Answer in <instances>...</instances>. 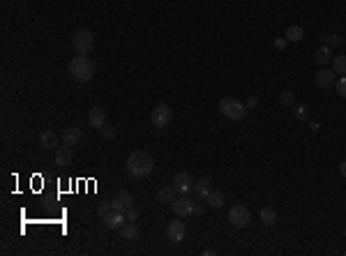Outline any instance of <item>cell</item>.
<instances>
[{
    "mask_svg": "<svg viewBox=\"0 0 346 256\" xmlns=\"http://www.w3.org/2000/svg\"><path fill=\"white\" fill-rule=\"evenodd\" d=\"M157 199H160L162 203H173L175 199H178V189L175 187H162L160 192H157Z\"/></svg>",
    "mask_w": 346,
    "mask_h": 256,
    "instance_id": "19",
    "label": "cell"
},
{
    "mask_svg": "<svg viewBox=\"0 0 346 256\" xmlns=\"http://www.w3.org/2000/svg\"><path fill=\"white\" fill-rule=\"evenodd\" d=\"M335 88H337V93H340V97H344V100H346V76H342L340 81L335 83Z\"/></svg>",
    "mask_w": 346,
    "mask_h": 256,
    "instance_id": "31",
    "label": "cell"
},
{
    "mask_svg": "<svg viewBox=\"0 0 346 256\" xmlns=\"http://www.w3.org/2000/svg\"><path fill=\"white\" fill-rule=\"evenodd\" d=\"M293 115H295V120H307V106L305 104H295L293 106Z\"/></svg>",
    "mask_w": 346,
    "mask_h": 256,
    "instance_id": "27",
    "label": "cell"
},
{
    "mask_svg": "<svg viewBox=\"0 0 346 256\" xmlns=\"http://www.w3.org/2000/svg\"><path fill=\"white\" fill-rule=\"evenodd\" d=\"M125 219L127 222H136V219H139V210L134 208V205H129V208L125 210Z\"/></svg>",
    "mask_w": 346,
    "mask_h": 256,
    "instance_id": "29",
    "label": "cell"
},
{
    "mask_svg": "<svg viewBox=\"0 0 346 256\" xmlns=\"http://www.w3.org/2000/svg\"><path fill=\"white\" fill-rule=\"evenodd\" d=\"M319 40L323 42L326 47H342V44H344V40H342L340 35H328V33H323Z\"/></svg>",
    "mask_w": 346,
    "mask_h": 256,
    "instance_id": "24",
    "label": "cell"
},
{
    "mask_svg": "<svg viewBox=\"0 0 346 256\" xmlns=\"http://www.w3.org/2000/svg\"><path fill=\"white\" fill-rule=\"evenodd\" d=\"M173 212L178 217H189L194 215V201H189V199H175V201L171 203Z\"/></svg>",
    "mask_w": 346,
    "mask_h": 256,
    "instance_id": "13",
    "label": "cell"
},
{
    "mask_svg": "<svg viewBox=\"0 0 346 256\" xmlns=\"http://www.w3.org/2000/svg\"><path fill=\"white\" fill-rule=\"evenodd\" d=\"M340 173L346 178V162H342V164H340Z\"/></svg>",
    "mask_w": 346,
    "mask_h": 256,
    "instance_id": "35",
    "label": "cell"
},
{
    "mask_svg": "<svg viewBox=\"0 0 346 256\" xmlns=\"http://www.w3.org/2000/svg\"><path fill=\"white\" fill-rule=\"evenodd\" d=\"M229 222H231L233 226L242 229V226H247V224L252 222V215H249V210H247L245 205H233V208L229 210Z\"/></svg>",
    "mask_w": 346,
    "mask_h": 256,
    "instance_id": "6",
    "label": "cell"
},
{
    "mask_svg": "<svg viewBox=\"0 0 346 256\" xmlns=\"http://www.w3.org/2000/svg\"><path fill=\"white\" fill-rule=\"evenodd\" d=\"M72 159H74V148L62 146V148L56 150V166H69Z\"/></svg>",
    "mask_w": 346,
    "mask_h": 256,
    "instance_id": "14",
    "label": "cell"
},
{
    "mask_svg": "<svg viewBox=\"0 0 346 256\" xmlns=\"http://www.w3.org/2000/svg\"><path fill=\"white\" fill-rule=\"evenodd\" d=\"M220 111L227 115L229 120H242L247 113V106L242 102L235 100V97H224V100L220 102Z\"/></svg>",
    "mask_w": 346,
    "mask_h": 256,
    "instance_id": "3",
    "label": "cell"
},
{
    "mask_svg": "<svg viewBox=\"0 0 346 256\" xmlns=\"http://www.w3.org/2000/svg\"><path fill=\"white\" fill-rule=\"evenodd\" d=\"M203 205H199V203H194V215H203Z\"/></svg>",
    "mask_w": 346,
    "mask_h": 256,
    "instance_id": "34",
    "label": "cell"
},
{
    "mask_svg": "<svg viewBox=\"0 0 346 256\" xmlns=\"http://www.w3.org/2000/svg\"><path fill=\"white\" fill-rule=\"evenodd\" d=\"M206 201H208V205H210V208H217V210L224 208V194H222L220 189H213Z\"/></svg>",
    "mask_w": 346,
    "mask_h": 256,
    "instance_id": "20",
    "label": "cell"
},
{
    "mask_svg": "<svg viewBox=\"0 0 346 256\" xmlns=\"http://www.w3.org/2000/svg\"><path fill=\"white\" fill-rule=\"evenodd\" d=\"M171 118H173V111H171L169 104H157V106L153 108V113H150V122H153V127H157L160 132L169 127Z\"/></svg>",
    "mask_w": 346,
    "mask_h": 256,
    "instance_id": "5",
    "label": "cell"
},
{
    "mask_svg": "<svg viewBox=\"0 0 346 256\" xmlns=\"http://www.w3.org/2000/svg\"><path fill=\"white\" fill-rule=\"evenodd\" d=\"M284 37H287L288 42H300L302 37H305V28H302V26H288Z\"/></svg>",
    "mask_w": 346,
    "mask_h": 256,
    "instance_id": "21",
    "label": "cell"
},
{
    "mask_svg": "<svg viewBox=\"0 0 346 256\" xmlns=\"http://www.w3.org/2000/svg\"><path fill=\"white\" fill-rule=\"evenodd\" d=\"M40 148L44 150H58V136L54 134V132H44V134L40 136Z\"/></svg>",
    "mask_w": 346,
    "mask_h": 256,
    "instance_id": "16",
    "label": "cell"
},
{
    "mask_svg": "<svg viewBox=\"0 0 346 256\" xmlns=\"http://www.w3.org/2000/svg\"><path fill=\"white\" fill-rule=\"evenodd\" d=\"M164 233H167V240H171V243H180V240L185 238V224L180 222V219H175V222H169Z\"/></svg>",
    "mask_w": 346,
    "mask_h": 256,
    "instance_id": "9",
    "label": "cell"
},
{
    "mask_svg": "<svg viewBox=\"0 0 346 256\" xmlns=\"http://www.w3.org/2000/svg\"><path fill=\"white\" fill-rule=\"evenodd\" d=\"M127 219H125V212H111L109 217H104V224H107V229H111V231H115V229H122V224H125Z\"/></svg>",
    "mask_w": 346,
    "mask_h": 256,
    "instance_id": "15",
    "label": "cell"
},
{
    "mask_svg": "<svg viewBox=\"0 0 346 256\" xmlns=\"http://www.w3.org/2000/svg\"><path fill=\"white\" fill-rule=\"evenodd\" d=\"M111 205H114L115 212H125L129 205H134V196L127 189H120V192H115L114 199H111Z\"/></svg>",
    "mask_w": 346,
    "mask_h": 256,
    "instance_id": "7",
    "label": "cell"
},
{
    "mask_svg": "<svg viewBox=\"0 0 346 256\" xmlns=\"http://www.w3.org/2000/svg\"><path fill=\"white\" fill-rule=\"evenodd\" d=\"M100 136H102V139H114V136H115L114 127H109V125H102V127H100Z\"/></svg>",
    "mask_w": 346,
    "mask_h": 256,
    "instance_id": "30",
    "label": "cell"
},
{
    "mask_svg": "<svg viewBox=\"0 0 346 256\" xmlns=\"http://www.w3.org/2000/svg\"><path fill=\"white\" fill-rule=\"evenodd\" d=\"M314 55H316V62H319V65H328V62L333 60V51H330V47H326V44H323Z\"/></svg>",
    "mask_w": 346,
    "mask_h": 256,
    "instance_id": "22",
    "label": "cell"
},
{
    "mask_svg": "<svg viewBox=\"0 0 346 256\" xmlns=\"http://www.w3.org/2000/svg\"><path fill=\"white\" fill-rule=\"evenodd\" d=\"M69 74H72L74 81H79V83L90 81L95 76L93 60H90L88 55H74L72 60H69Z\"/></svg>",
    "mask_w": 346,
    "mask_h": 256,
    "instance_id": "2",
    "label": "cell"
},
{
    "mask_svg": "<svg viewBox=\"0 0 346 256\" xmlns=\"http://www.w3.org/2000/svg\"><path fill=\"white\" fill-rule=\"evenodd\" d=\"M97 212H100V217H102V219L111 215V212H114V205H111V201H109V203H100V208H97Z\"/></svg>",
    "mask_w": 346,
    "mask_h": 256,
    "instance_id": "28",
    "label": "cell"
},
{
    "mask_svg": "<svg viewBox=\"0 0 346 256\" xmlns=\"http://www.w3.org/2000/svg\"><path fill=\"white\" fill-rule=\"evenodd\" d=\"M88 125L93 129H100L102 125H107V111L102 106H93L88 111Z\"/></svg>",
    "mask_w": 346,
    "mask_h": 256,
    "instance_id": "11",
    "label": "cell"
},
{
    "mask_svg": "<svg viewBox=\"0 0 346 256\" xmlns=\"http://www.w3.org/2000/svg\"><path fill=\"white\" fill-rule=\"evenodd\" d=\"M194 189H196V194H199L201 201H206L208 196H210V192H213V182L208 180V178H201V180L194 185Z\"/></svg>",
    "mask_w": 346,
    "mask_h": 256,
    "instance_id": "17",
    "label": "cell"
},
{
    "mask_svg": "<svg viewBox=\"0 0 346 256\" xmlns=\"http://www.w3.org/2000/svg\"><path fill=\"white\" fill-rule=\"evenodd\" d=\"M287 37H280V40H275V49H277V51H284V49H287Z\"/></svg>",
    "mask_w": 346,
    "mask_h": 256,
    "instance_id": "32",
    "label": "cell"
},
{
    "mask_svg": "<svg viewBox=\"0 0 346 256\" xmlns=\"http://www.w3.org/2000/svg\"><path fill=\"white\" fill-rule=\"evenodd\" d=\"M120 236H122V240H136L139 238V226L134 222H125L122 229H120Z\"/></svg>",
    "mask_w": 346,
    "mask_h": 256,
    "instance_id": "18",
    "label": "cell"
},
{
    "mask_svg": "<svg viewBox=\"0 0 346 256\" xmlns=\"http://www.w3.org/2000/svg\"><path fill=\"white\" fill-rule=\"evenodd\" d=\"M93 47H95V37L90 30H76L72 35V49L79 55H88L93 51Z\"/></svg>",
    "mask_w": 346,
    "mask_h": 256,
    "instance_id": "4",
    "label": "cell"
},
{
    "mask_svg": "<svg viewBox=\"0 0 346 256\" xmlns=\"http://www.w3.org/2000/svg\"><path fill=\"white\" fill-rule=\"evenodd\" d=\"M81 139H83V132H81L79 127H67L65 132H62V136H60L62 146H69V148H76L81 143Z\"/></svg>",
    "mask_w": 346,
    "mask_h": 256,
    "instance_id": "10",
    "label": "cell"
},
{
    "mask_svg": "<svg viewBox=\"0 0 346 256\" xmlns=\"http://www.w3.org/2000/svg\"><path fill=\"white\" fill-rule=\"evenodd\" d=\"M280 104L284 108H293L295 106V95H293L291 90H284V93L280 95Z\"/></svg>",
    "mask_w": 346,
    "mask_h": 256,
    "instance_id": "25",
    "label": "cell"
},
{
    "mask_svg": "<svg viewBox=\"0 0 346 256\" xmlns=\"http://www.w3.org/2000/svg\"><path fill=\"white\" fill-rule=\"evenodd\" d=\"M333 72L346 76V55H333Z\"/></svg>",
    "mask_w": 346,
    "mask_h": 256,
    "instance_id": "23",
    "label": "cell"
},
{
    "mask_svg": "<svg viewBox=\"0 0 346 256\" xmlns=\"http://www.w3.org/2000/svg\"><path fill=\"white\" fill-rule=\"evenodd\" d=\"M194 178L192 173H178L175 178H173V187L178 189V194H187V192H192L194 189Z\"/></svg>",
    "mask_w": 346,
    "mask_h": 256,
    "instance_id": "8",
    "label": "cell"
},
{
    "mask_svg": "<svg viewBox=\"0 0 346 256\" xmlns=\"http://www.w3.org/2000/svg\"><path fill=\"white\" fill-rule=\"evenodd\" d=\"M261 222L268 224V226L275 224V222H277V212H275L273 208H263V210H261Z\"/></svg>",
    "mask_w": 346,
    "mask_h": 256,
    "instance_id": "26",
    "label": "cell"
},
{
    "mask_svg": "<svg viewBox=\"0 0 346 256\" xmlns=\"http://www.w3.org/2000/svg\"><path fill=\"white\" fill-rule=\"evenodd\" d=\"M153 169H155V162L150 157V153H146V150H136V153H132L127 157V173L132 178H136V180L148 178L153 173Z\"/></svg>",
    "mask_w": 346,
    "mask_h": 256,
    "instance_id": "1",
    "label": "cell"
},
{
    "mask_svg": "<svg viewBox=\"0 0 346 256\" xmlns=\"http://www.w3.org/2000/svg\"><path fill=\"white\" fill-rule=\"evenodd\" d=\"M247 108H256L259 106V100H256V97H254V95H249V97H247V104H245Z\"/></svg>",
    "mask_w": 346,
    "mask_h": 256,
    "instance_id": "33",
    "label": "cell"
},
{
    "mask_svg": "<svg viewBox=\"0 0 346 256\" xmlns=\"http://www.w3.org/2000/svg\"><path fill=\"white\" fill-rule=\"evenodd\" d=\"M335 83H337V74H335L333 69L323 67L321 72H316V86H319V88L328 90V88H333Z\"/></svg>",
    "mask_w": 346,
    "mask_h": 256,
    "instance_id": "12",
    "label": "cell"
}]
</instances>
